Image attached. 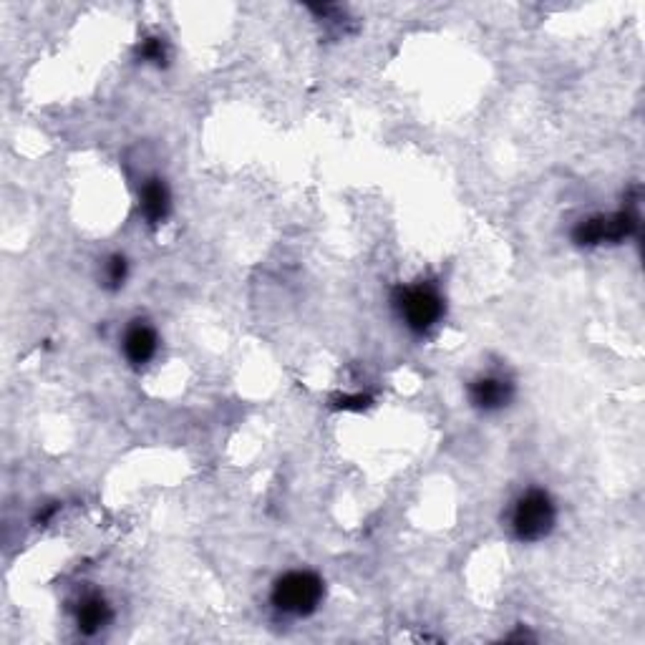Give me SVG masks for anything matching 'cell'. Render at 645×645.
<instances>
[{
	"mask_svg": "<svg viewBox=\"0 0 645 645\" xmlns=\"http://www.w3.org/2000/svg\"><path fill=\"white\" fill-rule=\"evenodd\" d=\"M514 383L509 378L499 376V373H489V376H479L469 386V401L474 409L479 411H499L512 401Z\"/></svg>",
	"mask_w": 645,
	"mask_h": 645,
	"instance_id": "5",
	"label": "cell"
},
{
	"mask_svg": "<svg viewBox=\"0 0 645 645\" xmlns=\"http://www.w3.org/2000/svg\"><path fill=\"white\" fill-rule=\"evenodd\" d=\"M111 620V610L106 605V600L101 595H86L81 598L79 608H76V623H79V630L86 635H94L104 628Z\"/></svg>",
	"mask_w": 645,
	"mask_h": 645,
	"instance_id": "8",
	"label": "cell"
},
{
	"mask_svg": "<svg viewBox=\"0 0 645 645\" xmlns=\"http://www.w3.org/2000/svg\"><path fill=\"white\" fill-rule=\"evenodd\" d=\"M124 280H126V260L121 255L109 257L104 265V283L116 290L124 285Z\"/></svg>",
	"mask_w": 645,
	"mask_h": 645,
	"instance_id": "9",
	"label": "cell"
},
{
	"mask_svg": "<svg viewBox=\"0 0 645 645\" xmlns=\"http://www.w3.org/2000/svg\"><path fill=\"white\" fill-rule=\"evenodd\" d=\"M139 210L149 225H159V222L167 220L169 210H172V197H169V187L164 184V179H149L144 184L142 195H139Z\"/></svg>",
	"mask_w": 645,
	"mask_h": 645,
	"instance_id": "7",
	"label": "cell"
},
{
	"mask_svg": "<svg viewBox=\"0 0 645 645\" xmlns=\"http://www.w3.org/2000/svg\"><path fill=\"white\" fill-rule=\"evenodd\" d=\"M142 58L149 63H157V66H162L164 61H167V46H164L162 38H147V41L142 43Z\"/></svg>",
	"mask_w": 645,
	"mask_h": 645,
	"instance_id": "10",
	"label": "cell"
},
{
	"mask_svg": "<svg viewBox=\"0 0 645 645\" xmlns=\"http://www.w3.org/2000/svg\"><path fill=\"white\" fill-rule=\"evenodd\" d=\"M323 580L315 572L293 570L278 577L273 585V605L285 615L293 618H305L315 613L318 605L323 603Z\"/></svg>",
	"mask_w": 645,
	"mask_h": 645,
	"instance_id": "1",
	"label": "cell"
},
{
	"mask_svg": "<svg viewBox=\"0 0 645 645\" xmlns=\"http://www.w3.org/2000/svg\"><path fill=\"white\" fill-rule=\"evenodd\" d=\"M394 308L404 326L414 333H426L444 315V300L431 285H406L394 295Z\"/></svg>",
	"mask_w": 645,
	"mask_h": 645,
	"instance_id": "3",
	"label": "cell"
},
{
	"mask_svg": "<svg viewBox=\"0 0 645 645\" xmlns=\"http://www.w3.org/2000/svg\"><path fill=\"white\" fill-rule=\"evenodd\" d=\"M557 525V507L545 489H530L512 509V530L520 542H540Z\"/></svg>",
	"mask_w": 645,
	"mask_h": 645,
	"instance_id": "2",
	"label": "cell"
},
{
	"mask_svg": "<svg viewBox=\"0 0 645 645\" xmlns=\"http://www.w3.org/2000/svg\"><path fill=\"white\" fill-rule=\"evenodd\" d=\"M366 404L368 399H363V396H346V399H341V409H363Z\"/></svg>",
	"mask_w": 645,
	"mask_h": 645,
	"instance_id": "11",
	"label": "cell"
},
{
	"mask_svg": "<svg viewBox=\"0 0 645 645\" xmlns=\"http://www.w3.org/2000/svg\"><path fill=\"white\" fill-rule=\"evenodd\" d=\"M638 227L633 212H615L605 217H590L575 227L577 245H600V242H620Z\"/></svg>",
	"mask_w": 645,
	"mask_h": 645,
	"instance_id": "4",
	"label": "cell"
},
{
	"mask_svg": "<svg viewBox=\"0 0 645 645\" xmlns=\"http://www.w3.org/2000/svg\"><path fill=\"white\" fill-rule=\"evenodd\" d=\"M159 338L149 323L137 320L132 326L126 328L124 333V356L132 366H147L154 356H157Z\"/></svg>",
	"mask_w": 645,
	"mask_h": 645,
	"instance_id": "6",
	"label": "cell"
}]
</instances>
